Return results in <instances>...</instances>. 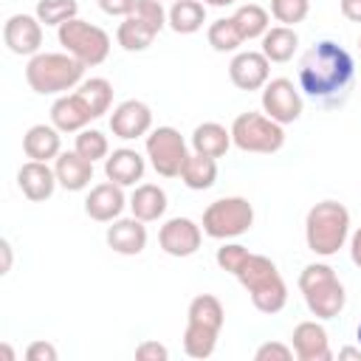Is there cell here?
I'll return each mask as SVG.
<instances>
[{"mask_svg":"<svg viewBox=\"0 0 361 361\" xmlns=\"http://www.w3.org/2000/svg\"><path fill=\"white\" fill-rule=\"evenodd\" d=\"M353 79V56L333 39H322L299 59V85L313 99L344 90Z\"/></svg>","mask_w":361,"mask_h":361,"instance_id":"cell-1","label":"cell"},{"mask_svg":"<svg viewBox=\"0 0 361 361\" xmlns=\"http://www.w3.org/2000/svg\"><path fill=\"white\" fill-rule=\"evenodd\" d=\"M82 76H85V65L79 59H73L68 51H62V54L39 51L25 65V82L39 96L68 93L82 85Z\"/></svg>","mask_w":361,"mask_h":361,"instance_id":"cell-2","label":"cell"},{"mask_svg":"<svg viewBox=\"0 0 361 361\" xmlns=\"http://www.w3.org/2000/svg\"><path fill=\"white\" fill-rule=\"evenodd\" d=\"M350 240V212L338 200L310 206L305 217V243L316 257H333Z\"/></svg>","mask_w":361,"mask_h":361,"instance_id":"cell-3","label":"cell"},{"mask_svg":"<svg viewBox=\"0 0 361 361\" xmlns=\"http://www.w3.org/2000/svg\"><path fill=\"white\" fill-rule=\"evenodd\" d=\"M299 290L305 296L307 310L316 319H336L344 310V305H347L344 285L338 282L336 271L327 262L305 265L302 274H299Z\"/></svg>","mask_w":361,"mask_h":361,"instance_id":"cell-4","label":"cell"},{"mask_svg":"<svg viewBox=\"0 0 361 361\" xmlns=\"http://www.w3.org/2000/svg\"><path fill=\"white\" fill-rule=\"evenodd\" d=\"M203 234L212 240H234L245 234L254 226V206L248 197L231 195V197H217L203 209Z\"/></svg>","mask_w":361,"mask_h":361,"instance_id":"cell-5","label":"cell"},{"mask_svg":"<svg viewBox=\"0 0 361 361\" xmlns=\"http://www.w3.org/2000/svg\"><path fill=\"white\" fill-rule=\"evenodd\" d=\"M56 39L59 45L73 56L79 59L85 68H93V65H102L107 56H110V34L87 20H68L56 28Z\"/></svg>","mask_w":361,"mask_h":361,"instance_id":"cell-6","label":"cell"},{"mask_svg":"<svg viewBox=\"0 0 361 361\" xmlns=\"http://www.w3.org/2000/svg\"><path fill=\"white\" fill-rule=\"evenodd\" d=\"M231 141L243 152H257V155H271L285 147V130L279 121L268 118L265 113H240L231 121Z\"/></svg>","mask_w":361,"mask_h":361,"instance_id":"cell-7","label":"cell"},{"mask_svg":"<svg viewBox=\"0 0 361 361\" xmlns=\"http://www.w3.org/2000/svg\"><path fill=\"white\" fill-rule=\"evenodd\" d=\"M144 149H147V158H149L152 169L161 178H180V169H183L186 158L192 155L186 138L180 135V130H175L169 124L149 130Z\"/></svg>","mask_w":361,"mask_h":361,"instance_id":"cell-8","label":"cell"},{"mask_svg":"<svg viewBox=\"0 0 361 361\" xmlns=\"http://www.w3.org/2000/svg\"><path fill=\"white\" fill-rule=\"evenodd\" d=\"M262 113L285 127V124H290L302 116V93L285 76L268 79L265 87H262Z\"/></svg>","mask_w":361,"mask_h":361,"instance_id":"cell-9","label":"cell"},{"mask_svg":"<svg viewBox=\"0 0 361 361\" xmlns=\"http://www.w3.org/2000/svg\"><path fill=\"white\" fill-rule=\"evenodd\" d=\"M203 243V226L192 217H169L158 231V245L169 257H192Z\"/></svg>","mask_w":361,"mask_h":361,"instance_id":"cell-10","label":"cell"},{"mask_svg":"<svg viewBox=\"0 0 361 361\" xmlns=\"http://www.w3.org/2000/svg\"><path fill=\"white\" fill-rule=\"evenodd\" d=\"M3 42L17 56H34L42 48V23L37 14H11L3 25Z\"/></svg>","mask_w":361,"mask_h":361,"instance_id":"cell-11","label":"cell"},{"mask_svg":"<svg viewBox=\"0 0 361 361\" xmlns=\"http://www.w3.org/2000/svg\"><path fill=\"white\" fill-rule=\"evenodd\" d=\"M228 79L237 90H262L271 79V62L262 51H237L228 62Z\"/></svg>","mask_w":361,"mask_h":361,"instance_id":"cell-12","label":"cell"},{"mask_svg":"<svg viewBox=\"0 0 361 361\" xmlns=\"http://www.w3.org/2000/svg\"><path fill=\"white\" fill-rule=\"evenodd\" d=\"M152 130V110L138 102V99H127L121 104L113 107L110 113V133L121 141H133V138H141Z\"/></svg>","mask_w":361,"mask_h":361,"instance_id":"cell-13","label":"cell"},{"mask_svg":"<svg viewBox=\"0 0 361 361\" xmlns=\"http://www.w3.org/2000/svg\"><path fill=\"white\" fill-rule=\"evenodd\" d=\"M124 206H130V200L124 197V186L113 183V180H104V183H96L90 186L87 197H85V214L96 223H113L121 217Z\"/></svg>","mask_w":361,"mask_h":361,"instance_id":"cell-14","label":"cell"},{"mask_svg":"<svg viewBox=\"0 0 361 361\" xmlns=\"http://www.w3.org/2000/svg\"><path fill=\"white\" fill-rule=\"evenodd\" d=\"M290 341H293L290 344L293 347V355L299 361H330L333 358L327 330L319 322H299L293 327Z\"/></svg>","mask_w":361,"mask_h":361,"instance_id":"cell-15","label":"cell"},{"mask_svg":"<svg viewBox=\"0 0 361 361\" xmlns=\"http://www.w3.org/2000/svg\"><path fill=\"white\" fill-rule=\"evenodd\" d=\"M56 172L45 164V161H25L20 169H17V186H20V192L31 200V203H42V200H48L51 195H54V189H56Z\"/></svg>","mask_w":361,"mask_h":361,"instance_id":"cell-16","label":"cell"},{"mask_svg":"<svg viewBox=\"0 0 361 361\" xmlns=\"http://www.w3.org/2000/svg\"><path fill=\"white\" fill-rule=\"evenodd\" d=\"M104 240L116 254L135 257L147 248V226L138 217H118L113 220V226H107Z\"/></svg>","mask_w":361,"mask_h":361,"instance_id":"cell-17","label":"cell"},{"mask_svg":"<svg viewBox=\"0 0 361 361\" xmlns=\"http://www.w3.org/2000/svg\"><path fill=\"white\" fill-rule=\"evenodd\" d=\"M144 169H147L144 155L130 147H118L104 158V175L118 186H135L144 178Z\"/></svg>","mask_w":361,"mask_h":361,"instance_id":"cell-18","label":"cell"},{"mask_svg":"<svg viewBox=\"0 0 361 361\" xmlns=\"http://www.w3.org/2000/svg\"><path fill=\"white\" fill-rule=\"evenodd\" d=\"M93 121L90 110L85 107V102L73 93H62L54 104H51V124L59 130V133H79L85 130L87 124Z\"/></svg>","mask_w":361,"mask_h":361,"instance_id":"cell-19","label":"cell"},{"mask_svg":"<svg viewBox=\"0 0 361 361\" xmlns=\"http://www.w3.org/2000/svg\"><path fill=\"white\" fill-rule=\"evenodd\" d=\"M54 172H56V180L62 189L68 192H82L90 186L93 180V161L82 158L76 149L71 152H59V158H54Z\"/></svg>","mask_w":361,"mask_h":361,"instance_id":"cell-20","label":"cell"},{"mask_svg":"<svg viewBox=\"0 0 361 361\" xmlns=\"http://www.w3.org/2000/svg\"><path fill=\"white\" fill-rule=\"evenodd\" d=\"M23 152L25 158L31 161H51V158H59L62 152V138H59V130L54 124H34L25 130L23 135Z\"/></svg>","mask_w":361,"mask_h":361,"instance_id":"cell-21","label":"cell"},{"mask_svg":"<svg viewBox=\"0 0 361 361\" xmlns=\"http://www.w3.org/2000/svg\"><path fill=\"white\" fill-rule=\"evenodd\" d=\"M166 206V192L158 183H138L130 195V212L144 223H155L158 217H164Z\"/></svg>","mask_w":361,"mask_h":361,"instance_id":"cell-22","label":"cell"},{"mask_svg":"<svg viewBox=\"0 0 361 361\" xmlns=\"http://www.w3.org/2000/svg\"><path fill=\"white\" fill-rule=\"evenodd\" d=\"M231 130H226L217 121H203L195 127L192 133V149L197 155H209V158H223L231 147Z\"/></svg>","mask_w":361,"mask_h":361,"instance_id":"cell-23","label":"cell"},{"mask_svg":"<svg viewBox=\"0 0 361 361\" xmlns=\"http://www.w3.org/2000/svg\"><path fill=\"white\" fill-rule=\"evenodd\" d=\"M206 23V3L200 0H175L166 11V25L175 34H195Z\"/></svg>","mask_w":361,"mask_h":361,"instance_id":"cell-24","label":"cell"},{"mask_svg":"<svg viewBox=\"0 0 361 361\" xmlns=\"http://www.w3.org/2000/svg\"><path fill=\"white\" fill-rule=\"evenodd\" d=\"M299 48V34L290 25H274L262 34V54L268 62H288Z\"/></svg>","mask_w":361,"mask_h":361,"instance_id":"cell-25","label":"cell"},{"mask_svg":"<svg viewBox=\"0 0 361 361\" xmlns=\"http://www.w3.org/2000/svg\"><path fill=\"white\" fill-rule=\"evenodd\" d=\"M76 96L85 102V107L90 110L93 118H102L113 107V85L104 76L82 79V85L76 87Z\"/></svg>","mask_w":361,"mask_h":361,"instance_id":"cell-26","label":"cell"},{"mask_svg":"<svg viewBox=\"0 0 361 361\" xmlns=\"http://www.w3.org/2000/svg\"><path fill=\"white\" fill-rule=\"evenodd\" d=\"M180 180L183 186L195 189V192H203V189H212L214 180H217V158H209V155H197L192 152L180 169Z\"/></svg>","mask_w":361,"mask_h":361,"instance_id":"cell-27","label":"cell"},{"mask_svg":"<svg viewBox=\"0 0 361 361\" xmlns=\"http://www.w3.org/2000/svg\"><path fill=\"white\" fill-rule=\"evenodd\" d=\"M248 296H251V305H254L259 313L274 316V313H279V310L285 307V302H288V285H285L282 274H276V276H271L268 282H262V285H257L254 290H248Z\"/></svg>","mask_w":361,"mask_h":361,"instance_id":"cell-28","label":"cell"},{"mask_svg":"<svg viewBox=\"0 0 361 361\" xmlns=\"http://www.w3.org/2000/svg\"><path fill=\"white\" fill-rule=\"evenodd\" d=\"M186 322L192 324H203V327H212V330H223V322H226V310H223V302L212 293H197L192 302H189V310H186Z\"/></svg>","mask_w":361,"mask_h":361,"instance_id":"cell-29","label":"cell"},{"mask_svg":"<svg viewBox=\"0 0 361 361\" xmlns=\"http://www.w3.org/2000/svg\"><path fill=\"white\" fill-rule=\"evenodd\" d=\"M155 37H158V34H155L149 25H144L135 14H127V17L118 23V28H116V39H118V45H121L124 51H147Z\"/></svg>","mask_w":361,"mask_h":361,"instance_id":"cell-30","label":"cell"},{"mask_svg":"<svg viewBox=\"0 0 361 361\" xmlns=\"http://www.w3.org/2000/svg\"><path fill=\"white\" fill-rule=\"evenodd\" d=\"M231 20H234V25L240 28L243 39H257V37H262V34L271 28V17H268V11H265L262 6H257V3H245V6H240V8L231 14Z\"/></svg>","mask_w":361,"mask_h":361,"instance_id":"cell-31","label":"cell"},{"mask_svg":"<svg viewBox=\"0 0 361 361\" xmlns=\"http://www.w3.org/2000/svg\"><path fill=\"white\" fill-rule=\"evenodd\" d=\"M217 330L212 327H203V324H192L186 322V330H183V353L189 358H209L217 347Z\"/></svg>","mask_w":361,"mask_h":361,"instance_id":"cell-32","label":"cell"},{"mask_svg":"<svg viewBox=\"0 0 361 361\" xmlns=\"http://www.w3.org/2000/svg\"><path fill=\"white\" fill-rule=\"evenodd\" d=\"M206 39H209V45H212L214 51H220V54H231V51H237V48L245 42L231 17L214 20V23L206 28Z\"/></svg>","mask_w":361,"mask_h":361,"instance_id":"cell-33","label":"cell"},{"mask_svg":"<svg viewBox=\"0 0 361 361\" xmlns=\"http://www.w3.org/2000/svg\"><path fill=\"white\" fill-rule=\"evenodd\" d=\"M276 274H279V271H276L274 259H268L265 254H248L245 265L237 271V279H240V285H243L245 290H254L257 285L268 282V279L276 276Z\"/></svg>","mask_w":361,"mask_h":361,"instance_id":"cell-34","label":"cell"},{"mask_svg":"<svg viewBox=\"0 0 361 361\" xmlns=\"http://www.w3.org/2000/svg\"><path fill=\"white\" fill-rule=\"evenodd\" d=\"M34 14L42 25H56L59 28L62 23H68L79 14V3L76 0H39Z\"/></svg>","mask_w":361,"mask_h":361,"instance_id":"cell-35","label":"cell"},{"mask_svg":"<svg viewBox=\"0 0 361 361\" xmlns=\"http://www.w3.org/2000/svg\"><path fill=\"white\" fill-rule=\"evenodd\" d=\"M73 149H76L82 158L93 161V164L110 155V144H107V135H104V133H99V130H87V127L76 133Z\"/></svg>","mask_w":361,"mask_h":361,"instance_id":"cell-36","label":"cell"},{"mask_svg":"<svg viewBox=\"0 0 361 361\" xmlns=\"http://www.w3.org/2000/svg\"><path fill=\"white\" fill-rule=\"evenodd\" d=\"M310 11V0H271V14L274 20H279L282 25H296L307 17Z\"/></svg>","mask_w":361,"mask_h":361,"instance_id":"cell-37","label":"cell"},{"mask_svg":"<svg viewBox=\"0 0 361 361\" xmlns=\"http://www.w3.org/2000/svg\"><path fill=\"white\" fill-rule=\"evenodd\" d=\"M248 254H251V251H248L245 245H240V243H223V245L217 248L214 259H217L220 271H226V274H234V276H237V271L245 265Z\"/></svg>","mask_w":361,"mask_h":361,"instance_id":"cell-38","label":"cell"},{"mask_svg":"<svg viewBox=\"0 0 361 361\" xmlns=\"http://www.w3.org/2000/svg\"><path fill=\"white\" fill-rule=\"evenodd\" d=\"M133 14H135L144 25H149L155 34L166 25V11H164L161 0H138V3H135V8H133Z\"/></svg>","mask_w":361,"mask_h":361,"instance_id":"cell-39","label":"cell"},{"mask_svg":"<svg viewBox=\"0 0 361 361\" xmlns=\"http://www.w3.org/2000/svg\"><path fill=\"white\" fill-rule=\"evenodd\" d=\"M257 361H290L293 358V347L282 344V341H265L257 347L254 353Z\"/></svg>","mask_w":361,"mask_h":361,"instance_id":"cell-40","label":"cell"},{"mask_svg":"<svg viewBox=\"0 0 361 361\" xmlns=\"http://www.w3.org/2000/svg\"><path fill=\"white\" fill-rule=\"evenodd\" d=\"M135 358L138 361H166L169 358V350L161 344V341H141L138 347H135Z\"/></svg>","mask_w":361,"mask_h":361,"instance_id":"cell-41","label":"cell"},{"mask_svg":"<svg viewBox=\"0 0 361 361\" xmlns=\"http://www.w3.org/2000/svg\"><path fill=\"white\" fill-rule=\"evenodd\" d=\"M25 358L28 361H56V347L54 344H48V341H31L28 347H25Z\"/></svg>","mask_w":361,"mask_h":361,"instance_id":"cell-42","label":"cell"},{"mask_svg":"<svg viewBox=\"0 0 361 361\" xmlns=\"http://www.w3.org/2000/svg\"><path fill=\"white\" fill-rule=\"evenodd\" d=\"M96 3L110 17H127V14H133V8H135L138 0H96Z\"/></svg>","mask_w":361,"mask_h":361,"instance_id":"cell-43","label":"cell"},{"mask_svg":"<svg viewBox=\"0 0 361 361\" xmlns=\"http://www.w3.org/2000/svg\"><path fill=\"white\" fill-rule=\"evenodd\" d=\"M338 6L350 23H361V0H338Z\"/></svg>","mask_w":361,"mask_h":361,"instance_id":"cell-44","label":"cell"},{"mask_svg":"<svg viewBox=\"0 0 361 361\" xmlns=\"http://www.w3.org/2000/svg\"><path fill=\"white\" fill-rule=\"evenodd\" d=\"M350 259H353V265L361 268V228H355L350 234Z\"/></svg>","mask_w":361,"mask_h":361,"instance_id":"cell-45","label":"cell"},{"mask_svg":"<svg viewBox=\"0 0 361 361\" xmlns=\"http://www.w3.org/2000/svg\"><path fill=\"white\" fill-rule=\"evenodd\" d=\"M0 248H3V268H0V274H8V271H11V243L3 240Z\"/></svg>","mask_w":361,"mask_h":361,"instance_id":"cell-46","label":"cell"},{"mask_svg":"<svg viewBox=\"0 0 361 361\" xmlns=\"http://www.w3.org/2000/svg\"><path fill=\"white\" fill-rule=\"evenodd\" d=\"M338 358H361V347L355 350V347H344V350H338Z\"/></svg>","mask_w":361,"mask_h":361,"instance_id":"cell-47","label":"cell"},{"mask_svg":"<svg viewBox=\"0 0 361 361\" xmlns=\"http://www.w3.org/2000/svg\"><path fill=\"white\" fill-rule=\"evenodd\" d=\"M206 6H214V8H226V6H234L237 0H203Z\"/></svg>","mask_w":361,"mask_h":361,"instance_id":"cell-48","label":"cell"},{"mask_svg":"<svg viewBox=\"0 0 361 361\" xmlns=\"http://www.w3.org/2000/svg\"><path fill=\"white\" fill-rule=\"evenodd\" d=\"M0 353H3V358H6V361H14V350H11L8 344H0Z\"/></svg>","mask_w":361,"mask_h":361,"instance_id":"cell-49","label":"cell"},{"mask_svg":"<svg viewBox=\"0 0 361 361\" xmlns=\"http://www.w3.org/2000/svg\"><path fill=\"white\" fill-rule=\"evenodd\" d=\"M355 338H358V347H361V322H358V330H355Z\"/></svg>","mask_w":361,"mask_h":361,"instance_id":"cell-50","label":"cell"},{"mask_svg":"<svg viewBox=\"0 0 361 361\" xmlns=\"http://www.w3.org/2000/svg\"><path fill=\"white\" fill-rule=\"evenodd\" d=\"M358 51H361V37H358Z\"/></svg>","mask_w":361,"mask_h":361,"instance_id":"cell-51","label":"cell"}]
</instances>
